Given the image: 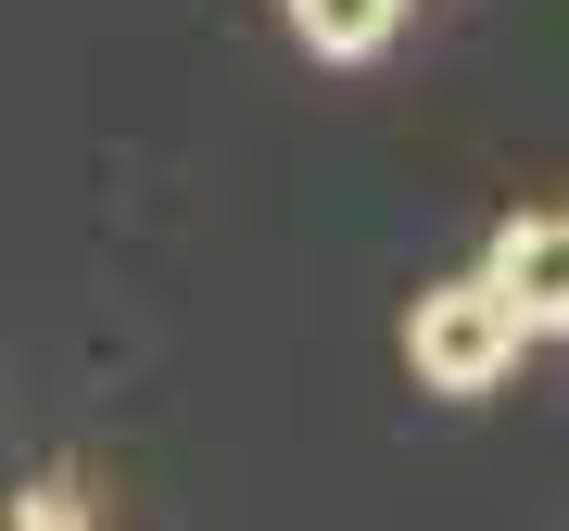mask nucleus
<instances>
[{
	"label": "nucleus",
	"mask_w": 569,
	"mask_h": 531,
	"mask_svg": "<svg viewBox=\"0 0 569 531\" xmlns=\"http://www.w3.org/2000/svg\"><path fill=\"white\" fill-rule=\"evenodd\" d=\"M519 354H531V329L507 317V291H493L481 266H468V279H430L418 304H406V368H418V392H443V405L507 392Z\"/></svg>",
	"instance_id": "obj_1"
},
{
	"label": "nucleus",
	"mask_w": 569,
	"mask_h": 531,
	"mask_svg": "<svg viewBox=\"0 0 569 531\" xmlns=\"http://www.w3.org/2000/svg\"><path fill=\"white\" fill-rule=\"evenodd\" d=\"M481 279L507 291V317L531 342H569V216H507L481 253Z\"/></svg>",
	"instance_id": "obj_2"
},
{
	"label": "nucleus",
	"mask_w": 569,
	"mask_h": 531,
	"mask_svg": "<svg viewBox=\"0 0 569 531\" xmlns=\"http://www.w3.org/2000/svg\"><path fill=\"white\" fill-rule=\"evenodd\" d=\"M279 13H291V39H305L317 63H367V51H392L406 0H279Z\"/></svg>",
	"instance_id": "obj_3"
},
{
	"label": "nucleus",
	"mask_w": 569,
	"mask_h": 531,
	"mask_svg": "<svg viewBox=\"0 0 569 531\" xmlns=\"http://www.w3.org/2000/svg\"><path fill=\"white\" fill-rule=\"evenodd\" d=\"M13 531H89V481H63V469L26 481V493H13Z\"/></svg>",
	"instance_id": "obj_4"
}]
</instances>
